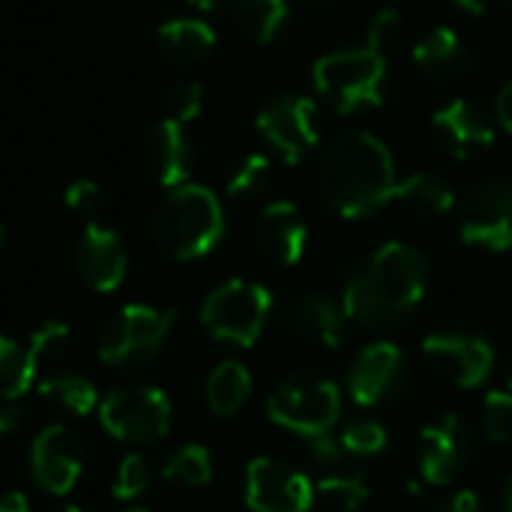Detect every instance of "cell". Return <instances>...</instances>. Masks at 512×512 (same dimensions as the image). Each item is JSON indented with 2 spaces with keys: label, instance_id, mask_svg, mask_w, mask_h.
Segmentation results:
<instances>
[{
  "label": "cell",
  "instance_id": "f6af8a7d",
  "mask_svg": "<svg viewBox=\"0 0 512 512\" xmlns=\"http://www.w3.org/2000/svg\"><path fill=\"white\" fill-rule=\"evenodd\" d=\"M507 387L512 390V360H510V369H507Z\"/></svg>",
  "mask_w": 512,
  "mask_h": 512
},
{
  "label": "cell",
  "instance_id": "bcb514c9",
  "mask_svg": "<svg viewBox=\"0 0 512 512\" xmlns=\"http://www.w3.org/2000/svg\"><path fill=\"white\" fill-rule=\"evenodd\" d=\"M57 512H84V510H78V507H63V510H57Z\"/></svg>",
  "mask_w": 512,
  "mask_h": 512
},
{
  "label": "cell",
  "instance_id": "4dcf8cb0",
  "mask_svg": "<svg viewBox=\"0 0 512 512\" xmlns=\"http://www.w3.org/2000/svg\"><path fill=\"white\" fill-rule=\"evenodd\" d=\"M69 339H72V333H69L66 324H60V321H45V324H39V327L30 333L27 345H24L27 354H30L33 369L39 372L42 366H51L54 360H60V357L66 354V348H69Z\"/></svg>",
  "mask_w": 512,
  "mask_h": 512
},
{
  "label": "cell",
  "instance_id": "8d00e7d4",
  "mask_svg": "<svg viewBox=\"0 0 512 512\" xmlns=\"http://www.w3.org/2000/svg\"><path fill=\"white\" fill-rule=\"evenodd\" d=\"M309 450H312V459L321 462V465H339L342 456H345L342 441L333 438L330 432L327 435H318V438H309Z\"/></svg>",
  "mask_w": 512,
  "mask_h": 512
},
{
  "label": "cell",
  "instance_id": "44dd1931",
  "mask_svg": "<svg viewBox=\"0 0 512 512\" xmlns=\"http://www.w3.org/2000/svg\"><path fill=\"white\" fill-rule=\"evenodd\" d=\"M414 60L423 75L435 84H456L471 72L468 48L462 45L459 33L450 27H432L414 48Z\"/></svg>",
  "mask_w": 512,
  "mask_h": 512
},
{
  "label": "cell",
  "instance_id": "d6986e66",
  "mask_svg": "<svg viewBox=\"0 0 512 512\" xmlns=\"http://www.w3.org/2000/svg\"><path fill=\"white\" fill-rule=\"evenodd\" d=\"M432 129L456 159H474L495 144V129L489 117L468 99H453L438 108L432 114Z\"/></svg>",
  "mask_w": 512,
  "mask_h": 512
},
{
  "label": "cell",
  "instance_id": "52a82bcc",
  "mask_svg": "<svg viewBox=\"0 0 512 512\" xmlns=\"http://www.w3.org/2000/svg\"><path fill=\"white\" fill-rule=\"evenodd\" d=\"M342 411L339 387L330 378L297 372L282 378L267 396V417L297 435L318 438L327 435Z\"/></svg>",
  "mask_w": 512,
  "mask_h": 512
},
{
  "label": "cell",
  "instance_id": "f546056e",
  "mask_svg": "<svg viewBox=\"0 0 512 512\" xmlns=\"http://www.w3.org/2000/svg\"><path fill=\"white\" fill-rule=\"evenodd\" d=\"M270 186V159L261 153L243 156L225 177V192L237 201L255 198Z\"/></svg>",
  "mask_w": 512,
  "mask_h": 512
},
{
  "label": "cell",
  "instance_id": "8992f818",
  "mask_svg": "<svg viewBox=\"0 0 512 512\" xmlns=\"http://www.w3.org/2000/svg\"><path fill=\"white\" fill-rule=\"evenodd\" d=\"M177 321L174 309L129 303L108 318L99 336V360L111 369H141L153 363Z\"/></svg>",
  "mask_w": 512,
  "mask_h": 512
},
{
  "label": "cell",
  "instance_id": "5bb4252c",
  "mask_svg": "<svg viewBox=\"0 0 512 512\" xmlns=\"http://www.w3.org/2000/svg\"><path fill=\"white\" fill-rule=\"evenodd\" d=\"M84 468L81 438L69 426H45L30 444V477L48 495H66L75 489Z\"/></svg>",
  "mask_w": 512,
  "mask_h": 512
},
{
  "label": "cell",
  "instance_id": "74e56055",
  "mask_svg": "<svg viewBox=\"0 0 512 512\" xmlns=\"http://www.w3.org/2000/svg\"><path fill=\"white\" fill-rule=\"evenodd\" d=\"M27 426V411L12 399V402H0V438H12Z\"/></svg>",
  "mask_w": 512,
  "mask_h": 512
},
{
  "label": "cell",
  "instance_id": "9c48e42d",
  "mask_svg": "<svg viewBox=\"0 0 512 512\" xmlns=\"http://www.w3.org/2000/svg\"><path fill=\"white\" fill-rule=\"evenodd\" d=\"M423 360L435 378L462 390H474L492 375L495 351L477 333L438 330L423 339Z\"/></svg>",
  "mask_w": 512,
  "mask_h": 512
},
{
  "label": "cell",
  "instance_id": "ba28073f",
  "mask_svg": "<svg viewBox=\"0 0 512 512\" xmlns=\"http://www.w3.org/2000/svg\"><path fill=\"white\" fill-rule=\"evenodd\" d=\"M99 420L123 444H156L171 432V402L159 387H114L99 402Z\"/></svg>",
  "mask_w": 512,
  "mask_h": 512
},
{
  "label": "cell",
  "instance_id": "6da1fadb",
  "mask_svg": "<svg viewBox=\"0 0 512 512\" xmlns=\"http://www.w3.org/2000/svg\"><path fill=\"white\" fill-rule=\"evenodd\" d=\"M429 288V261L420 249L390 240L366 252L348 273L342 309L366 330H396L423 303Z\"/></svg>",
  "mask_w": 512,
  "mask_h": 512
},
{
  "label": "cell",
  "instance_id": "b9f144b4",
  "mask_svg": "<svg viewBox=\"0 0 512 512\" xmlns=\"http://www.w3.org/2000/svg\"><path fill=\"white\" fill-rule=\"evenodd\" d=\"M459 9H465V12H471V15H483V12H489V6H492V0H453Z\"/></svg>",
  "mask_w": 512,
  "mask_h": 512
},
{
  "label": "cell",
  "instance_id": "ee69618b",
  "mask_svg": "<svg viewBox=\"0 0 512 512\" xmlns=\"http://www.w3.org/2000/svg\"><path fill=\"white\" fill-rule=\"evenodd\" d=\"M504 512H512V480L507 483V489H504Z\"/></svg>",
  "mask_w": 512,
  "mask_h": 512
},
{
  "label": "cell",
  "instance_id": "1f68e13d",
  "mask_svg": "<svg viewBox=\"0 0 512 512\" xmlns=\"http://www.w3.org/2000/svg\"><path fill=\"white\" fill-rule=\"evenodd\" d=\"M483 429L489 441L507 444L512 438V390H492L483 399Z\"/></svg>",
  "mask_w": 512,
  "mask_h": 512
},
{
  "label": "cell",
  "instance_id": "7402d4cb",
  "mask_svg": "<svg viewBox=\"0 0 512 512\" xmlns=\"http://www.w3.org/2000/svg\"><path fill=\"white\" fill-rule=\"evenodd\" d=\"M216 45V33L201 18H174L165 21L156 33L159 54L174 66H192L204 60Z\"/></svg>",
  "mask_w": 512,
  "mask_h": 512
},
{
  "label": "cell",
  "instance_id": "30bf717a",
  "mask_svg": "<svg viewBox=\"0 0 512 512\" xmlns=\"http://www.w3.org/2000/svg\"><path fill=\"white\" fill-rule=\"evenodd\" d=\"M459 234L465 243L504 252L512 249V180L495 177L480 183L459 210Z\"/></svg>",
  "mask_w": 512,
  "mask_h": 512
},
{
  "label": "cell",
  "instance_id": "cb8c5ba5",
  "mask_svg": "<svg viewBox=\"0 0 512 512\" xmlns=\"http://www.w3.org/2000/svg\"><path fill=\"white\" fill-rule=\"evenodd\" d=\"M204 396H207V405L213 414L219 417H234L252 396V375L243 363L237 360H225L219 363L210 378H207V387H204Z\"/></svg>",
  "mask_w": 512,
  "mask_h": 512
},
{
  "label": "cell",
  "instance_id": "681fc988",
  "mask_svg": "<svg viewBox=\"0 0 512 512\" xmlns=\"http://www.w3.org/2000/svg\"><path fill=\"white\" fill-rule=\"evenodd\" d=\"M507 3H510V6H512V0H507Z\"/></svg>",
  "mask_w": 512,
  "mask_h": 512
},
{
  "label": "cell",
  "instance_id": "5b68a950",
  "mask_svg": "<svg viewBox=\"0 0 512 512\" xmlns=\"http://www.w3.org/2000/svg\"><path fill=\"white\" fill-rule=\"evenodd\" d=\"M273 312V294L261 282L228 279L201 306V324L216 342L252 348Z\"/></svg>",
  "mask_w": 512,
  "mask_h": 512
},
{
  "label": "cell",
  "instance_id": "e0dca14e",
  "mask_svg": "<svg viewBox=\"0 0 512 512\" xmlns=\"http://www.w3.org/2000/svg\"><path fill=\"white\" fill-rule=\"evenodd\" d=\"M345 309L327 294H306L294 300L276 321V330L285 342L294 345H321L339 348L345 339Z\"/></svg>",
  "mask_w": 512,
  "mask_h": 512
},
{
  "label": "cell",
  "instance_id": "60d3db41",
  "mask_svg": "<svg viewBox=\"0 0 512 512\" xmlns=\"http://www.w3.org/2000/svg\"><path fill=\"white\" fill-rule=\"evenodd\" d=\"M0 512H33L24 492H9L0 498Z\"/></svg>",
  "mask_w": 512,
  "mask_h": 512
},
{
  "label": "cell",
  "instance_id": "3957f363",
  "mask_svg": "<svg viewBox=\"0 0 512 512\" xmlns=\"http://www.w3.org/2000/svg\"><path fill=\"white\" fill-rule=\"evenodd\" d=\"M150 231L165 255L195 261L213 252L225 237V213L207 186L180 183L171 186L153 207Z\"/></svg>",
  "mask_w": 512,
  "mask_h": 512
},
{
  "label": "cell",
  "instance_id": "7dc6e473",
  "mask_svg": "<svg viewBox=\"0 0 512 512\" xmlns=\"http://www.w3.org/2000/svg\"><path fill=\"white\" fill-rule=\"evenodd\" d=\"M126 512H147V510H138V507H132V510H126Z\"/></svg>",
  "mask_w": 512,
  "mask_h": 512
},
{
  "label": "cell",
  "instance_id": "c3c4849f",
  "mask_svg": "<svg viewBox=\"0 0 512 512\" xmlns=\"http://www.w3.org/2000/svg\"><path fill=\"white\" fill-rule=\"evenodd\" d=\"M0 243H3V228H0Z\"/></svg>",
  "mask_w": 512,
  "mask_h": 512
},
{
  "label": "cell",
  "instance_id": "f35d334b",
  "mask_svg": "<svg viewBox=\"0 0 512 512\" xmlns=\"http://www.w3.org/2000/svg\"><path fill=\"white\" fill-rule=\"evenodd\" d=\"M435 512H483L480 507V498H477V492H471V489H462V492H456V495H450V498H444Z\"/></svg>",
  "mask_w": 512,
  "mask_h": 512
},
{
  "label": "cell",
  "instance_id": "7bdbcfd3",
  "mask_svg": "<svg viewBox=\"0 0 512 512\" xmlns=\"http://www.w3.org/2000/svg\"><path fill=\"white\" fill-rule=\"evenodd\" d=\"M189 6H195L198 12H216V9H222L228 0H186Z\"/></svg>",
  "mask_w": 512,
  "mask_h": 512
},
{
  "label": "cell",
  "instance_id": "e575fe53",
  "mask_svg": "<svg viewBox=\"0 0 512 512\" xmlns=\"http://www.w3.org/2000/svg\"><path fill=\"white\" fill-rule=\"evenodd\" d=\"M204 108V90L198 81H180L171 87L168 93V111H171V120L177 123H192Z\"/></svg>",
  "mask_w": 512,
  "mask_h": 512
},
{
  "label": "cell",
  "instance_id": "836d02e7",
  "mask_svg": "<svg viewBox=\"0 0 512 512\" xmlns=\"http://www.w3.org/2000/svg\"><path fill=\"white\" fill-rule=\"evenodd\" d=\"M150 486V468L147 462L138 456V453H129L120 459L117 465V474H114V498L117 501H132V498H141Z\"/></svg>",
  "mask_w": 512,
  "mask_h": 512
},
{
  "label": "cell",
  "instance_id": "9a60e30c",
  "mask_svg": "<svg viewBox=\"0 0 512 512\" xmlns=\"http://www.w3.org/2000/svg\"><path fill=\"white\" fill-rule=\"evenodd\" d=\"M471 432L456 417L447 414L420 432V474L429 486H450L471 462Z\"/></svg>",
  "mask_w": 512,
  "mask_h": 512
},
{
  "label": "cell",
  "instance_id": "8fae6325",
  "mask_svg": "<svg viewBox=\"0 0 512 512\" xmlns=\"http://www.w3.org/2000/svg\"><path fill=\"white\" fill-rule=\"evenodd\" d=\"M408 360L390 342L366 345L348 369V393L363 408H378L396 402L408 390Z\"/></svg>",
  "mask_w": 512,
  "mask_h": 512
},
{
  "label": "cell",
  "instance_id": "4316f807",
  "mask_svg": "<svg viewBox=\"0 0 512 512\" xmlns=\"http://www.w3.org/2000/svg\"><path fill=\"white\" fill-rule=\"evenodd\" d=\"M36 369L24 345L9 336H0V402L21 399L36 384Z\"/></svg>",
  "mask_w": 512,
  "mask_h": 512
},
{
  "label": "cell",
  "instance_id": "7c38bea8",
  "mask_svg": "<svg viewBox=\"0 0 512 512\" xmlns=\"http://www.w3.org/2000/svg\"><path fill=\"white\" fill-rule=\"evenodd\" d=\"M315 486L297 468L261 456L246 468V507L252 512H309Z\"/></svg>",
  "mask_w": 512,
  "mask_h": 512
},
{
  "label": "cell",
  "instance_id": "4fadbf2b",
  "mask_svg": "<svg viewBox=\"0 0 512 512\" xmlns=\"http://www.w3.org/2000/svg\"><path fill=\"white\" fill-rule=\"evenodd\" d=\"M258 132L288 162H300L318 144L315 102L309 96H276L258 111Z\"/></svg>",
  "mask_w": 512,
  "mask_h": 512
},
{
  "label": "cell",
  "instance_id": "484cf974",
  "mask_svg": "<svg viewBox=\"0 0 512 512\" xmlns=\"http://www.w3.org/2000/svg\"><path fill=\"white\" fill-rule=\"evenodd\" d=\"M234 18H237V30L246 39L267 45L282 33L288 21V0H240Z\"/></svg>",
  "mask_w": 512,
  "mask_h": 512
},
{
  "label": "cell",
  "instance_id": "2e32d148",
  "mask_svg": "<svg viewBox=\"0 0 512 512\" xmlns=\"http://www.w3.org/2000/svg\"><path fill=\"white\" fill-rule=\"evenodd\" d=\"M72 264H75L78 279L87 288L108 294V291L120 288V282L126 279L129 252H126L120 234H114L105 225L90 222L72 249Z\"/></svg>",
  "mask_w": 512,
  "mask_h": 512
},
{
  "label": "cell",
  "instance_id": "ac0fdd59",
  "mask_svg": "<svg viewBox=\"0 0 512 512\" xmlns=\"http://www.w3.org/2000/svg\"><path fill=\"white\" fill-rule=\"evenodd\" d=\"M141 165L165 189L186 183L192 171V144L186 138L183 123L168 117L150 126L141 141Z\"/></svg>",
  "mask_w": 512,
  "mask_h": 512
},
{
  "label": "cell",
  "instance_id": "83f0119b",
  "mask_svg": "<svg viewBox=\"0 0 512 512\" xmlns=\"http://www.w3.org/2000/svg\"><path fill=\"white\" fill-rule=\"evenodd\" d=\"M162 477L174 486H186V489H198L207 486L213 480V459L210 450L201 444H186L180 450H174L165 465H162Z\"/></svg>",
  "mask_w": 512,
  "mask_h": 512
},
{
  "label": "cell",
  "instance_id": "d590c367",
  "mask_svg": "<svg viewBox=\"0 0 512 512\" xmlns=\"http://www.w3.org/2000/svg\"><path fill=\"white\" fill-rule=\"evenodd\" d=\"M63 204L84 219H93L102 210V189L93 180H72L63 192Z\"/></svg>",
  "mask_w": 512,
  "mask_h": 512
},
{
  "label": "cell",
  "instance_id": "7a4b0ae2",
  "mask_svg": "<svg viewBox=\"0 0 512 512\" xmlns=\"http://www.w3.org/2000/svg\"><path fill=\"white\" fill-rule=\"evenodd\" d=\"M396 162L387 144L363 129L327 144L318 165V192L342 219H366L396 198Z\"/></svg>",
  "mask_w": 512,
  "mask_h": 512
},
{
  "label": "cell",
  "instance_id": "d6a6232c",
  "mask_svg": "<svg viewBox=\"0 0 512 512\" xmlns=\"http://www.w3.org/2000/svg\"><path fill=\"white\" fill-rule=\"evenodd\" d=\"M339 441L351 456H378L387 447V429L375 420H357L339 435Z\"/></svg>",
  "mask_w": 512,
  "mask_h": 512
},
{
  "label": "cell",
  "instance_id": "ab89813d",
  "mask_svg": "<svg viewBox=\"0 0 512 512\" xmlns=\"http://www.w3.org/2000/svg\"><path fill=\"white\" fill-rule=\"evenodd\" d=\"M495 117H498V123L512 132V78L498 90V99H495Z\"/></svg>",
  "mask_w": 512,
  "mask_h": 512
},
{
  "label": "cell",
  "instance_id": "277c9868",
  "mask_svg": "<svg viewBox=\"0 0 512 512\" xmlns=\"http://www.w3.org/2000/svg\"><path fill=\"white\" fill-rule=\"evenodd\" d=\"M312 81L321 99L339 114H357L381 105L387 84V48L366 36L357 48H339L315 60Z\"/></svg>",
  "mask_w": 512,
  "mask_h": 512
},
{
  "label": "cell",
  "instance_id": "ffe728a7",
  "mask_svg": "<svg viewBox=\"0 0 512 512\" xmlns=\"http://www.w3.org/2000/svg\"><path fill=\"white\" fill-rule=\"evenodd\" d=\"M252 234H255V243L258 249L282 264V267H294L303 252H306V240H309V231H306V222L300 216V210L291 204V201H273L267 204L255 225H252Z\"/></svg>",
  "mask_w": 512,
  "mask_h": 512
},
{
  "label": "cell",
  "instance_id": "f1b7e54d",
  "mask_svg": "<svg viewBox=\"0 0 512 512\" xmlns=\"http://www.w3.org/2000/svg\"><path fill=\"white\" fill-rule=\"evenodd\" d=\"M315 498L336 512H354L369 498V483L363 474H333L315 483Z\"/></svg>",
  "mask_w": 512,
  "mask_h": 512
},
{
  "label": "cell",
  "instance_id": "d4e9b609",
  "mask_svg": "<svg viewBox=\"0 0 512 512\" xmlns=\"http://www.w3.org/2000/svg\"><path fill=\"white\" fill-rule=\"evenodd\" d=\"M39 396L45 402H51L54 408L69 411L75 417H87L99 402V393H96L93 381H87L78 372H54V375H48L45 381H39Z\"/></svg>",
  "mask_w": 512,
  "mask_h": 512
},
{
  "label": "cell",
  "instance_id": "603a6c76",
  "mask_svg": "<svg viewBox=\"0 0 512 512\" xmlns=\"http://www.w3.org/2000/svg\"><path fill=\"white\" fill-rule=\"evenodd\" d=\"M396 201L420 219H441L456 207V192L441 174L417 171L396 183Z\"/></svg>",
  "mask_w": 512,
  "mask_h": 512
}]
</instances>
